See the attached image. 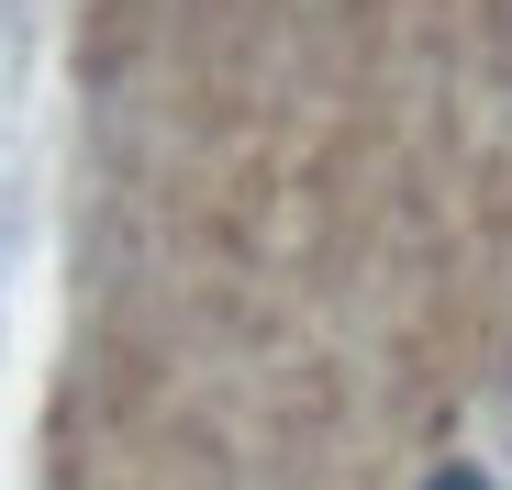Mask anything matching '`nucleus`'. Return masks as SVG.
Wrapping results in <instances>:
<instances>
[{"label": "nucleus", "instance_id": "1", "mask_svg": "<svg viewBox=\"0 0 512 490\" xmlns=\"http://www.w3.org/2000/svg\"><path fill=\"white\" fill-rule=\"evenodd\" d=\"M423 490H490L479 468H435V479H423Z\"/></svg>", "mask_w": 512, "mask_h": 490}]
</instances>
